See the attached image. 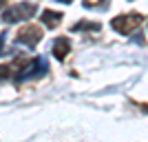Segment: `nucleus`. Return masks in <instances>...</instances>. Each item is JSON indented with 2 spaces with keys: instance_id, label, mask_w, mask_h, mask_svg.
<instances>
[{
  "instance_id": "obj_1",
  "label": "nucleus",
  "mask_w": 148,
  "mask_h": 142,
  "mask_svg": "<svg viewBox=\"0 0 148 142\" xmlns=\"http://www.w3.org/2000/svg\"><path fill=\"white\" fill-rule=\"evenodd\" d=\"M38 13L36 2H18L16 7H9L2 11V20L5 22H20V20H29Z\"/></svg>"
},
{
  "instance_id": "obj_2",
  "label": "nucleus",
  "mask_w": 148,
  "mask_h": 142,
  "mask_svg": "<svg viewBox=\"0 0 148 142\" xmlns=\"http://www.w3.org/2000/svg\"><path fill=\"white\" fill-rule=\"evenodd\" d=\"M139 25H142V16H139V13L115 16V18L111 20V27L117 31V33H122V36H128V33H133V31H135Z\"/></svg>"
},
{
  "instance_id": "obj_3",
  "label": "nucleus",
  "mask_w": 148,
  "mask_h": 142,
  "mask_svg": "<svg viewBox=\"0 0 148 142\" xmlns=\"http://www.w3.org/2000/svg\"><path fill=\"white\" fill-rule=\"evenodd\" d=\"M40 40H42V29L36 25H25L22 29L16 33V42L20 44H27V47H38L40 44Z\"/></svg>"
},
{
  "instance_id": "obj_4",
  "label": "nucleus",
  "mask_w": 148,
  "mask_h": 142,
  "mask_svg": "<svg viewBox=\"0 0 148 142\" xmlns=\"http://www.w3.org/2000/svg\"><path fill=\"white\" fill-rule=\"evenodd\" d=\"M44 71H47V64H44V60L36 58V60H29L25 67L20 69V73L16 76V80L22 82V80H29V78H38V76H42Z\"/></svg>"
},
{
  "instance_id": "obj_5",
  "label": "nucleus",
  "mask_w": 148,
  "mask_h": 142,
  "mask_svg": "<svg viewBox=\"0 0 148 142\" xmlns=\"http://www.w3.org/2000/svg\"><path fill=\"white\" fill-rule=\"evenodd\" d=\"M53 56L58 58V60H64V58L69 56V51H71V40H69L66 36H60L53 40Z\"/></svg>"
},
{
  "instance_id": "obj_6",
  "label": "nucleus",
  "mask_w": 148,
  "mask_h": 142,
  "mask_svg": "<svg viewBox=\"0 0 148 142\" xmlns=\"http://www.w3.org/2000/svg\"><path fill=\"white\" fill-rule=\"evenodd\" d=\"M40 20H42V25H44V27L56 29V27L62 22V13H60V11H51V9H44V11L40 13Z\"/></svg>"
},
{
  "instance_id": "obj_7",
  "label": "nucleus",
  "mask_w": 148,
  "mask_h": 142,
  "mask_svg": "<svg viewBox=\"0 0 148 142\" xmlns=\"http://www.w3.org/2000/svg\"><path fill=\"white\" fill-rule=\"evenodd\" d=\"M84 7L86 9H106L108 0H84Z\"/></svg>"
},
{
  "instance_id": "obj_8",
  "label": "nucleus",
  "mask_w": 148,
  "mask_h": 142,
  "mask_svg": "<svg viewBox=\"0 0 148 142\" xmlns=\"http://www.w3.org/2000/svg\"><path fill=\"white\" fill-rule=\"evenodd\" d=\"M80 29H91V31H97L99 25L97 22H77V25L73 27V31H80Z\"/></svg>"
},
{
  "instance_id": "obj_9",
  "label": "nucleus",
  "mask_w": 148,
  "mask_h": 142,
  "mask_svg": "<svg viewBox=\"0 0 148 142\" xmlns=\"http://www.w3.org/2000/svg\"><path fill=\"white\" fill-rule=\"evenodd\" d=\"M11 64H0V80H7V78H11Z\"/></svg>"
},
{
  "instance_id": "obj_10",
  "label": "nucleus",
  "mask_w": 148,
  "mask_h": 142,
  "mask_svg": "<svg viewBox=\"0 0 148 142\" xmlns=\"http://www.w3.org/2000/svg\"><path fill=\"white\" fill-rule=\"evenodd\" d=\"M5 40H7V31H2L0 33V56L5 53Z\"/></svg>"
},
{
  "instance_id": "obj_11",
  "label": "nucleus",
  "mask_w": 148,
  "mask_h": 142,
  "mask_svg": "<svg viewBox=\"0 0 148 142\" xmlns=\"http://www.w3.org/2000/svg\"><path fill=\"white\" fill-rule=\"evenodd\" d=\"M7 7V0H0V9H5Z\"/></svg>"
},
{
  "instance_id": "obj_12",
  "label": "nucleus",
  "mask_w": 148,
  "mask_h": 142,
  "mask_svg": "<svg viewBox=\"0 0 148 142\" xmlns=\"http://www.w3.org/2000/svg\"><path fill=\"white\" fill-rule=\"evenodd\" d=\"M58 2H64V5H71V2H73V0H58Z\"/></svg>"
},
{
  "instance_id": "obj_13",
  "label": "nucleus",
  "mask_w": 148,
  "mask_h": 142,
  "mask_svg": "<svg viewBox=\"0 0 148 142\" xmlns=\"http://www.w3.org/2000/svg\"><path fill=\"white\" fill-rule=\"evenodd\" d=\"M144 111H148V105H146V107H144Z\"/></svg>"
}]
</instances>
